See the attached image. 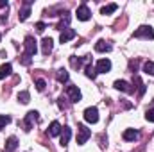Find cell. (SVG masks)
<instances>
[{
    "label": "cell",
    "mask_w": 154,
    "mask_h": 152,
    "mask_svg": "<svg viewBox=\"0 0 154 152\" xmlns=\"http://www.w3.org/2000/svg\"><path fill=\"white\" fill-rule=\"evenodd\" d=\"M70 136H72V129L70 127H63V131L59 134V145L61 147H66L68 141H70Z\"/></svg>",
    "instance_id": "obj_9"
},
{
    "label": "cell",
    "mask_w": 154,
    "mask_h": 152,
    "mask_svg": "<svg viewBox=\"0 0 154 152\" xmlns=\"http://www.w3.org/2000/svg\"><path fill=\"white\" fill-rule=\"evenodd\" d=\"M52 47H54L52 38H43V41H41V52H43V56H48L52 52Z\"/></svg>",
    "instance_id": "obj_12"
},
{
    "label": "cell",
    "mask_w": 154,
    "mask_h": 152,
    "mask_svg": "<svg viewBox=\"0 0 154 152\" xmlns=\"http://www.w3.org/2000/svg\"><path fill=\"white\" fill-rule=\"evenodd\" d=\"M23 47H25V54L22 56V65H31V57L38 52V45H36V39L32 38V36H27L25 38V43H23Z\"/></svg>",
    "instance_id": "obj_1"
},
{
    "label": "cell",
    "mask_w": 154,
    "mask_h": 152,
    "mask_svg": "<svg viewBox=\"0 0 154 152\" xmlns=\"http://www.w3.org/2000/svg\"><path fill=\"white\" fill-rule=\"evenodd\" d=\"M31 0H27L25 4H23V9L20 11V14H18V18H20V22H25L27 18H29V14H31Z\"/></svg>",
    "instance_id": "obj_13"
},
{
    "label": "cell",
    "mask_w": 154,
    "mask_h": 152,
    "mask_svg": "<svg viewBox=\"0 0 154 152\" xmlns=\"http://www.w3.org/2000/svg\"><path fill=\"white\" fill-rule=\"evenodd\" d=\"M16 149H18V140H16L14 136H9L7 141H5V149H4V152H14Z\"/></svg>",
    "instance_id": "obj_16"
},
{
    "label": "cell",
    "mask_w": 154,
    "mask_h": 152,
    "mask_svg": "<svg viewBox=\"0 0 154 152\" xmlns=\"http://www.w3.org/2000/svg\"><path fill=\"white\" fill-rule=\"evenodd\" d=\"M9 122H11V118H9L7 114H0V129H4Z\"/></svg>",
    "instance_id": "obj_26"
},
{
    "label": "cell",
    "mask_w": 154,
    "mask_h": 152,
    "mask_svg": "<svg viewBox=\"0 0 154 152\" xmlns=\"http://www.w3.org/2000/svg\"><path fill=\"white\" fill-rule=\"evenodd\" d=\"M36 31H38V32H43V31H45V23H43V22H38V23H36Z\"/></svg>",
    "instance_id": "obj_29"
},
{
    "label": "cell",
    "mask_w": 154,
    "mask_h": 152,
    "mask_svg": "<svg viewBox=\"0 0 154 152\" xmlns=\"http://www.w3.org/2000/svg\"><path fill=\"white\" fill-rule=\"evenodd\" d=\"M95 70H97V74H106V72H109V70H111V61H109V59H99Z\"/></svg>",
    "instance_id": "obj_8"
},
{
    "label": "cell",
    "mask_w": 154,
    "mask_h": 152,
    "mask_svg": "<svg viewBox=\"0 0 154 152\" xmlns=\"http://www.w3.org/2000/svg\"><path fill=\"white\" fill-rule=\"evenodd\" d=\"M86 77H90L91 81H93V79L97 77V70H95V68H93L91 65H88V66H86Z\"/></svg>",
    "instance_id": "obj_24"
},
{
    "label": "cell",
    "mask_w": 154,
    "mask_h": 152,
    "mask_svg": "<svg viewBox=\"0 0 154 152\" xmlns=\"http://www.w3.org/2000/svg\"><path fill=\"white\" fill-rule=\"evenodd\" d=\"M152 102H154V100H152Z\"/></svg>",
    "instance_id": "obj_32"
},
{
    "label": "cell",
    "mask_w": 154,
    "mask_h": 152,
    "mask_svg": "<svg viewBox=\"0 0 154 152\" xmlns=\"http://www.w3.org/2000/svg\"><path fill=\"white\" fill-rule=\"evenodd\" d=\"M66 95L70 97V102H74V104L79 102L81 97H82V95H81V90H79L77 86H66Z\"/></svg>",
    "instance_id": "obj_6"
},
{
    "label": "cell",
    "mask_w": 154,
    "mask_h": 152,
    "mask_svg": "<svg viewBox=\"0 0 154 152\" xmlns=\"http://www.w3.org/2000/svg\"><path fill=\"white\" fill-rule=\"evenodd\" d=\"M75 38V31L74 29H70V27H66L65 31H61V34H59V41L61 43H68L70 39Z\"/></svg>",
    "instance_id": "obj_10"
},
{
    "label": "cell",
    "mask_w": 154,
    "mask_h": 152,
    "mask_svg": "<svg viewBox=\"0 0 154 152\" xmlns=\"http://www.w3.org/2000/svg\"><path fill=\"white\" fill-rule=\"evenodd\" d=\"M95 50H97V52H109V50H111V45H109L108 41H104V39H99V41L95 43Z\"/></svg>",
    "instance_id": "obj_18"
},
{
    "label": "cell",
    "mask_w": 154,
    "mask_h": 152,
    "mask_svg": "<svg viewBox=\"0 0 154 152\" xmlns=\"http://www.w3.org/2000/svg\"><path fill=\"white\" fill-rule=\"evenodd\" d=\"M11 70H13V66L9 65V63H5V65H2V68H0V79H4V77H7L11 74Z\"/></svg>",
    "instance_id": "obj_20"
},
{
    "label": "cell",
    "mask_w": 154,
    "mask_h": 152,
    "mask_svg": "<svg viewBox=\"0 0 154 152\" xmlns=\"http://www.w3.org/2000/svg\"><path fill=\"white\" fill-rule=\"evenodd\" d=\"M45 86H47V84H45V81H43V79H38V81H36V90H38V91H43V90H45Z\"/></svg>",
    "instance_id": "obj_27"
},
{
    "label": "cell",
    "mask_w": 154,
    "mask_h": 152,
    "mask_svg": "<svg viewBox=\"0 0 154 152\" xmlns=\"http://www.w3.org/2000/svg\"><path fill=\"white\" fill-rule=\"evenodd\" d=\"M56 77H57V81H59V82H66V81H68V72H66L65 68H61V70H57Z\"/></svg>",
    "instance_id": "obj_21"
},
{
    "label": "cell",
    "mask_w": 154,
    "mask_h": 152,
    "mask_svg": "<svg viewBox=\"0 0 154 152\" xmlns=\"http://www.w3.org/2000/svg\"><path fill=\"white\" fill-rule=\"evenodd\" d=\"M134 38H143V39H154V31L151 25H142L134 31Z\"/></svg>",
    "instance_id": "obj_2"
},
{
    "label": "cell",
    "mask_w": 154,
    "mask_h": 152,
    "mask_svg": "<svg viewBox=\"0 0 154 152\" xmlns=\"http://www.w3.org/2000/svg\"><path fill=\"white\" fill-rule=\"evenodd\" d=\"M88 61H90L88 56H84V57H77V59L75 57H70V65H72V68H77V70L82 66V63H88Z\"/></svg>",
    "instance_id": "obj_17"
},
{
    "label": "cell",
    "mask_w": 154,
    "mask_h": 152,
    "mask_svg": "<svg viewBox=\"0 0 154 152\" xmlns=\"http://www.w3.org/2000/svg\"><path fill=\"white\" fill-rule=\"evenodd\" d=\"M18 100H20L22 104H27V102L31 100V95H29V91H20V93H18Z\"/></svg>",
    "instance_id": "obj_22"
},
{
    "label": "cell",
    "mask_w": 154,
    "mask_h": 152,
    "mask_svg": "<svg viewBox=\"0 0 154 152\" xmlns=\"http://www.w3.org/2000/svg\"><path fill=\"white\" fill-rule=\"evenodd\" d=\"M68 22H70V14L66 13V16H65V20H61V23L57 25V29H61V31H65V29H66V25H68Z\"/></svg>",
    "instance_id": "obj_25"
},
{
    "label": "cell",
    "mask_w": 154,
    "mask_h": 152,
    "mask_svg": "<svg viewBox=\"0 0 154 152\" xmlns=\"http://www.w3.org/2000/svg\"><path fill=\"white\" fill-rule=\"evenodd\" d=\"M90 136H91V131H90L86 125L79 123V125H77V143H79V145H84Z\"/></svg>",
    "instance_id": "obj_3"
},
{
    "label": "cell",
    "mask_w": 154,
    "mask_h": 152,
    "mask_svg": "<svg viewBox=\"0 0 154 152\" xmlns=\"http://www.w3.org/2000/svg\"><path fill=\"white\" fill-rule=\"evenodd\" d=\"M143 72L149 74V75H154V61H147L143 65Z\"/></svg>",
    "instance_id": "obj_23"
},
{
    "label": "cell",
    "mask_w": 154,
    "mask_h": 152,
    "mask_svg": "<svg viewBox=\"0 0 154 152\" xmlns=\"http://www.w3.org/2000/svg\"><path fill=\"white\" fill-rule=\"evenodd\" d=\"M61 131H63V127H61V123H59V122H56V120L48 125V136H59V134H61Z\"/></svg>",
    "instance_id": "obj_14"
},
{
    "label": "cell",
    "mask_w": 154,
    "mask_h": 152,
    "mask_svg": "<svg viewBox=\"0 0 154 152\" xmlns=\"http://www.w3.org/2000/svg\"><path fill=\"white\" fill-rule=\"evenodd\" d=\"M116 9H118L116 4H108V5H104V7L100 9V13H102V14H111V13H115Z\"/></svg>",
    "instance_id": "obj_19"
},
{
    "label": "cell",
    "mask_w": 154,
    "mask_h": 152,
    "mask_svg": "<svg viewBox=\"0 0 154 152\" xmlns=\"http://www.w3.org/2000/svg\"><path fill=\"white\" fill-rule=\"evenodd\" d=\"M38 120V111H29V113L25 114V120L22 122V125H23V131H31L32 129V123Z\"/></svg>",
    "instance_id": "obj_4"
},
{
    "label": "cell",
    "mask_w": 154,
    "mask_h": 152,
    "mask_svg": "<svg viewBox=\"0 0 154 152\" xmlns=\"http://www.w3.org/2000/svg\"><path fill=\"white\" fill-rule=\"evenodd\" d=\"M113 86H115L118 91H125V93H133V91H134V88H131V84L125 82V81H115Z\"/></svg>",
    "instance_id": "obj_11"
},
{
    "label": "cell",
    "mask_w": 154,
    "mask_h": 152,
    "mask_svg": "<svg viewBox=\"0 0 154 152\" xmlns=\"http://www.w3.org/2000/svg\"><path fill=\"white\" fill-rule=\"evenodd\" d=\"M84 120L88 123H97L99 122V109L97 108H86L84 109Z\"/></svg>",
    "instance_id": "obj_5"
},
{
    "label": "cell",
    "mask_w": 154,
    "mask_h": 152,
    "mask_svg": "<svg viewBox=\"0 0 154 152\" xmlns=\"http://www.w3.org/2000/svg\"><path fill=\"white\" fill-rule=\"evenodd\" d=\"M145 118H147L149 122H154V109H147V111H145Z\"/></svg>",
    "instance_id": "obj_28"
},
{
    "label": "cell",
    "mask_w": 154,
    "mask_h": 152,
    "mask_svg": "<svg viewBox=\"0 0 154 152\" xmlns=\"http://www.w3.org/2000/svg\"><path fill=\"white\" fill-rule=\"evenodd\" d=\"M0 7H7V2H4V0H0Z\"/></svg>",
    "instance_id": "obj_30"
},
{
    "label": "cell",
    "mask_w": 154,
    "mask_h": 152,
    "mask_svg": "<svg viewBox=\"0 0 154 152\" xmlns=\"http://www.w3.org/2000/svg\"><path fill=\"white\" fill-rule=\"evenodd\" d=\"M77 18H79L81 22H86V20L91 18V13H90V9H88L86 4H81V5L77 7Z\"/></svg>",
    "instance_id": "obj_7"
},
{
    "label": "cell",
    "mask_w": 154,
    "mask_h": 152,
    "mask_svg": "<svg viewBox=\"0 0 154 152\" xmlns=\"http://www.w3.org/2000/svg\"><path fill=\"white\" fill-rule=\"evenodd\" d=\"M140 138V132L136 131V129H125L124 131V140L125 141H134V140H138Z\"/></svg>",
    "instance_id": "obj_15"
},
{
    "label": "cell",
    "mask_w": 154,
    "mask_h": 152,
    "mask_svg": "<svg viewBox=\"0 0 154 152\" xmlns=\"http://www.w3.org/2000/svg\"><path fill=\"white\" fill-rule=\"evenodd\" d=\"M0 38H2V36H0Z\"/></svg>",
    "instance_id": "obj_31"
}]
</instances>
